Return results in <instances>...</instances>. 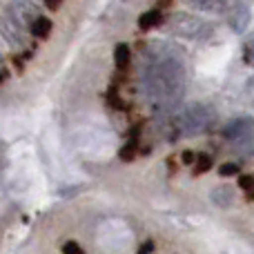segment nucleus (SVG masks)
Instances as JSON below:
<instances>
[{"label": "nucleus", "instance_id": "20e7f679", "mask_svg": "<svg viewBox=\"0 0 254 254\" xmlns=\"http://www.w3.org/2000/svg\"><path fill=\"white\" fill-rule=\"evenodd\" d=\"M250 129V119H241V121H232L230 125L223 127V136L232 140H241V136Z\"/></svg>", "mask_w": 254, "mask_h": 254}, {"label": "nucleus", "instance_id": "6ab92c4d", "mask_svg": "<svg viewBox=\"0 0 254 254\" xmlns=\"http://www.w3.org/2000/svg\"><path fill=\"white\" fill-rule=\"evenodd\" d=\"M2 80H4V78H2V74H0V85H2Z\"/></svg>", "mask_w": 254, "mask_h": 254}, {"label": "nucleus", "instance_id": "ddd939ff", "mask_svg": "<svg viewBox=\"0 0 254 254\" xmlns=\"http://www.w3.org/2000/svg\"><path fill=\"white\" fill-rule=\"evenodd\" d=\"M252 185H254V179L250 174H241V176H239V188H241V190L252 192Z\"/></svg>", "mask_w": 254, "mask_h": 254}, {"label": "nucleus", "instance_id": "a211bd4d", "mask_svg": "<svg viewBox=\"0 0 254 254\" xmlns=\"http://www.w3.org/2000/svg\"><path fill=\"white\" fill-rule=\"evenodd\" d=\"M47 7L49 9H58V7H61V2H47Z\"/></svg>", "mask_w": 254, "mask_h": 254}, {"label": "nucleus", "instance_id": "0eeeda50", "mask_svg": "<svg viewBox=\"0 0 254 254\" xmlns=\"http://www.w3.org/2000/svg\"><path fill=\"white\" fill-rule=\"evenodd\" d=\"M114 63H116V67H119L121 71H125L127 67H129V63H131V49H129V45H125V43L116 45V49H114Z\"/></svg>", "mask_w": 254, "mask_h": 254}, {"label": "nucleus", "instance_id": "423d86ee", "mask_svg": "<svg viewBox=\"0 0 254 254\" xmlns=\"http://www.w3.org/2000/svg\"><path fill=\"white\" fill-rule=\"evenodd\" d=\"M0 22H7V27H2V31H4V38L9 40V43H13V45H22V38H20V27L13 22V18L9 16V13H4V18Z\"/></svg>", "mask_w": 254, "mask_h": 254}, {"label": "nucleus", "instance_id": "9d476101", "mask_svg": "<svg viewBox=\"0 0 254 254\" xmlns=\"http://www.w3.org/2000/svg\"><path fill=\"white\" fill-rule=\"evenodd\" d=\"M241 172L239 163H221L219 165V176H237Z\"/></svg>", "mask_w": 254, "mask_h": 254}, {"label": "nucleus", "instance_id": "6e6552de", "mask_svg": "<svg viewBox=\"0 0 254 254\" xmlns=\"http://www.w3.org/2000/svg\"><path fill=\"white\" fill-rule=\"evenodd\" d=\"M31 34L38 36V38H47V36L52 34V20L45 16H38L31 22Z\"/></svg>", "mask_w": 254, "mask_h": 254}, {"label": "nucleus", "instance_id": "39448f33", "mask_svg": "<svg viewBox=\"0 0 254 254\" xmlns=\"http://www.w3.org/2000/svg\"><path fill=\"white\" fill-rule=\"evenodd\" d=\"M161 22H163V13L158 11V9H152V11H145L138 16V27L143 31L154 29V27H158Z\"/></svg>", "mask_w": 254, "mask_h": 254}, {"label": "nucleus", "instance_id": "f3484780", "mask_svg": "<svg viewBox=\"0 0 254 254\" xmlns=\"http://www.w3.org/2000/svg\"><path fill=\"white\" fill-rule=\"evenodd\" d=\"M152 250H154V243L147 241V243H143V248H140L138 254H152Z\"/></svg>", "mask_w": 254, "mask_h": 254}, {"label": "nucleus", "instance_id": "f03ea898", "mask_svg": "<svg viewBox=\"0 0 254 254\" xmlns=\"http://www.w3.org/2000/svg\"><path fill=\"white\" fill-rule=\"evenodd\" d=\"M216 123V110L205 103H192L185 105L172 116L170 121V136L181 138V136H198L210 131Z\"/></svg>", "mask_w": 254, "mask_h": 254}, {"label": "nucleus", "instance_id": "2eb2a0df", "mask_svg": "<svg viewBox=\"0 0 254 254\" xmlns=\"http://www.w3.org/2000/svg\"><path fill=\"white\" fill-rule=\"evenodd\" d=\"M192 4L198 9H223L225 7L223 2H192Z\"/></svg>", "mask_w": 254, "mask_h": 254}, {"label": "nucleus", "instance_id": "4468645a", "mask_svg": "<svg viewBox=\"0 0 254 254\" xmlns=\"http://www.w3.org/2000/svg\"><path fill=\"white\" fill-rule=\"evenodd\" d=\"M63 254H83V248L76 241H67L65 248H63Z\"/></svg>", "mask_w": 254, "mask_h": 254}, {"label": "nucleus", "instance_id": "f8f14e48", "mask_svg": "<svg viewBox=\"0 0 254 254\" xmlns=\"http://www.w3.org/2000/svg\"><path fill=\"white\" fill-rule=\"evenodd\" d=\"M212 167V158L207 156V154H203V156L196 158V165H194V174H203V172H207Z\"/></svg>", "mask_w": 254, "mask_h": 254}, {"label": "nucleus", "instance_id": "dca6fc26", "mask_svg": "<svg viewBox=\"0 0 254 254\" xmlns=\"http://www.w3.org/2000/svg\"><path fill=\"white\" fill-rule=\"evenodd\" d=\"M181 161H183L185 165H192V163L196 161V156H194V152H192V149H185V152L181 154Z\"/></svg>", "mask_w": 254, "mask_h": 254}, {"label": "nucleus", "instance_id": "7ed1b4c3", "mask_svg": "<svg viewBox=\"0 0 254 254\" xmlns=\"http://www.w3.org/2000/svg\"><path fill=\"white\" fill-rule=\"evenodd\" d=\"M172 27H174L176 34L190 36V38H198V36H205L203 31H210V27L203 20H198V18H194V16H183V13H179V16L174 18Z\"/></svg>", "mask_w": 254, "mask_h": 254}, {"label": "nucleus", "instance_id": "9b49d317", "mask_svg": "<svg viewBox=\"0 0 254 254\" xmlns=\"http://www.w3.org/2000/svg\"><path fill=\"white\" fill-rule=\"evenodd\" d=\"M119 156H121V161H125V163L134 161V156H136V140H131V143H127L125 147H121Z\"/></svg>", "mask_w": 254, "mask_h": 254}, {"label": "nucleus", "instance_id": "1a4fd4ad", "mask_svg": "<svg viewBox=\"0 0 254 254\" xmlns=\"http://www.w3.org/2000/svg\"><path fill=\"white\" fill-rule=\"evenodd\" d=\"M107 103H110L112 107H116V110H125V103L121 101L119 96V89H116V85H112L110 92H107Z\"/></svg>", "mask_w": 254, "mask_h": 254}, {"label": "nucleus", "instance_id": "f257e3e1", "mask_svg": "<svg viewBox=\"0 0 254 254\" xmlns=\"http://www.w3.org/2000/svg\"><path fill=\"white\" fill-rule=\"evenodd\" d=\"M185 63L174 54L156 58L143 71V92L156 114L172 112L185 94Z\"/></svg>", "mask_w": 254, "mask_h": 254}]
</instances>
